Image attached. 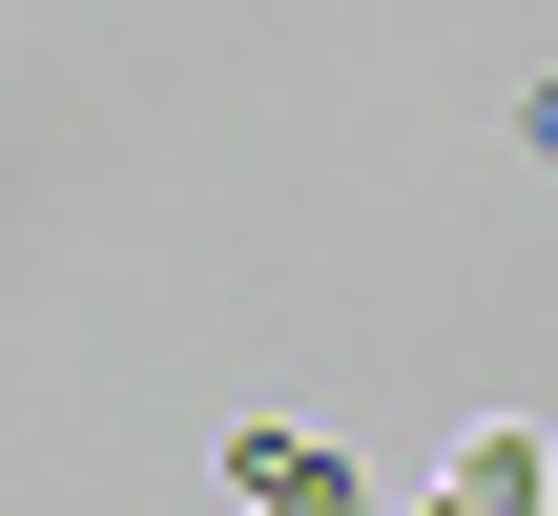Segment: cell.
Masks as SVG:
<instances>
[{
    "label": "cell",
    "mask_w": 558,
    "mask_h": 516,
    "mask_svg": "<svg viewBox=\"0 0 558 516\" xmlns=\"http://www.w3.org/2000/svg\"><path fill=\"white\" fill-rule=\"evenodd\" d=\"M207 476H228V516H373L352 434H311V414H228V434H207Z\"/></svg>",
    "instance_id": "cell-1"
},
{
    "label": "cell",
    "mask_w": 558,
    "mask_h": 516,
    "mask_svg": "<svg viewBox=\"0 0 558 516\" xmlns=\"http://www.w3.org/2000/svg\"><path fill=\"white\" fill-rule=\"evenodd\" d=\"M414 516H558V455H538V414H476L456 455H435V496Z\"/></svg>",
    "instance_id": "cell-2"
},
{
    "label": "cell",
    "mask_w": 558,
    "mask_h": 516,
    "mask_svg": "<svg viewBox=\"0 0 558 516\" xmlns=\"http://www.w3.org/2000/svg\"><path fill=\"white\" fill-rule=\"evenodd\" d=\"M497 124H518V165H558V83H518V103H497Z\"/></svg>",
    "instance_id": "cell-3"
}]
</instances>
